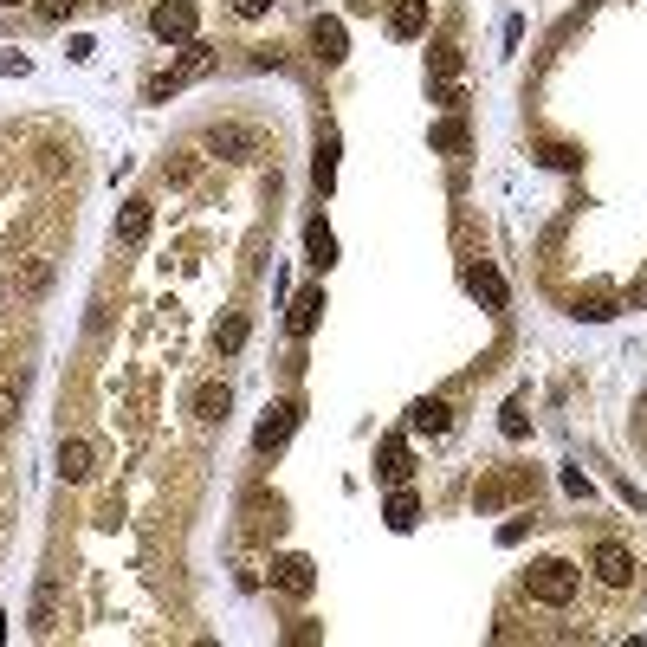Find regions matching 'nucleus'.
<instances>
[{
	"instance_id": "obj_4",
	"label": "nucleus",
	"mask_w": 647,
	"mask_h": 647,
	"mask_svg": "<svg viewBox=\"0 0 647 647\" xmlns=\"http://www.w3.org/2000/svg\"><path fill=\"white\" fill-rule=\"evenodd\" d=\"M589 570H596V583L628 589V583H635V550H628L622 538H602L596 550H589Z\"/></svg>"
},
{
	"instance_id": "obj_29",
	"label": "nucleus",
	"mask_w": 647,
	"mask_h": 647,
	"mask_svg": "<svg viewBox=\"0 0 647 647\" xmlns=\"http://www.w3.org/2000/svg\"><path fill=\"white\" fill-rule=\"evenodd\" d=\"M233 13H240V20H266L272 0H233Z\"/></svg>"
},
{
	"instance_id": "obj_9",
	"label": "nucleus",
	"mask_w": 647,
	"mask_h": 647,
	"mask_svg": "<svg viewBox=\"0 0 647 647\" xmlns=\"http://www.w3.org/2000/svg\"><path fill=\"white\" fill-rule=\"evenodd\" d=\"M428 33V0H389V39H421Z\"/></svg>"
},
{
	"instance_id": "obj_3",
	"label": "nucleus",
	"mask_w": 647,
	"mask_h": 647,
	"mask_svg": "<svg viewBox=\"0 0 647 647\" xmlns=\"http://www.w3.org/2000/svg\"><path fill=\"white\" fill-rule=\"evenodd\" d=\"M149 33L169 39V46H188V39L201 33V7L195 0H162V7L149 13Z\"/></svg>"
},
{
	"instance_id": "obj_33",
	"label": "nucleus",
	"mask_w": 647,
	"mask_h": 647,
	"mask_svg": "<svg viewBox=\"0 0 647 647\" xmlns=\"http://www.w3.org/2000/svg\"><path fill=\"white\" fill-rule=\"evenodd\" d=\"M628 311H647V279H635V292H628Z\"/></svg>"
},
{
	"instance_id": "obj_18",
	"label": "nucleus",
	"mask_w": 647,
	"mask_h": 647,
	"mask_svg": "<svg viewBox=\"0 0 647 647\" xmlns=\"http://www.w3.org/2000/svg\"><path fill=\"white\" fill-rule=\"evenodd\" d=\"M311 182H318V195H330L337 188V130L318 136V162H311Z\"/></svg>"
},
{
	"instance_id": "obj_16",
	"label": "nucleus",
	"mask_w": 647,
	"mask_h": 647,
	"mask_svg": "<svg viewBox=\"0 0 647 647\" xmlns=\"http://www.w3.org/2000/svg\"><path fill=\"white\" fill-rule=\"evenodd\" d=\"M149 220H156V214H149V201H130V208L117 214V246H143L149 240Z\"/></svg>"
},
{
	"instance_id": "obj_20",
	"label": "nucleus",
	"mask_w": 647,
	"mask_h": 647,
	"mask_svg": "<svg viewBox=\"0 0 647 647\" xmlns=\"http://www.w3.org/2000/svg\"><path fill=\"white\" fill-rule=\"evenodd\" d=\"M305 253H311V266H337V233H330L324 227V220H311V227H305Z\"/></svg>"
},
{
	"instance_id": "obj_13",
	"label": "nucleus",
	"mask_w": 647,
	"mask_h": 647,
	"mask_svg": "<svg viewBox=\"0 0 647 647\" xmlns=\"http://www.w3.org/2000/svg\"><path fill=\"white\" fill-rule=\"evenodd\" d=\"M466 285H473V298L486 311H505V279H499V266H486V259H479L473 272H466Z\"/></svg>"
},
{
	"instance_id": "obj_24",
	"label": "nucleus",
	"mask_w": 647,
	"mask_h": 647,
	"mask_svg": "<svg viewBox=\"0 0 647 647\" xmlns=\"http://www.w3.org/2000/svg\"><path fill=\"white\" fill-rule=\"evenodd\" d=\"M240 343H246V318H220V330H214V350H220V356H233Z\"/></svg>"
},
{
	"instance_id": "obj_21",
	"label": "nucleus",
	"mask_w": 647,
	"mask_h": 647,
	"mask_svg": "<svg viewBox=\"0 0 647 647\" xmlns=\"http://www.w3.org/2000/svg\"><path fill=\"white\" fill-rule=\"evenodd\" d=\"M46 285H52V259H46V253H33V259H26V272H20V292H26V298H39Z\"/></svg>"
},
{
	"instance_id": "obj_17",
	"label": "nucleus",
	"mask_w": 647,
	"mask_h": 647,
	"mask_svg": "<svg viewBox=\"0 0 647 647\" xmlns=\"http://www.w3.org/2000/svg\"><path fill=\"white\" fill-rule=\"evenodd\" d=\"M382 518H389V531H415V518H421V499L408 486H395L389 492V505H382Z\"/></svg>"
},
{
	"instance_id": "obj_6",
	"label": "nucleus",
	"mask_w": 647,
	"mask_h": 647,
	"mask_svg": "<svg viewBox=\"0 0 647 647\" xmlns=\"http://www.w3.org/2000/svg\"><path fill=\"white\" fill-rule=\"evenodd\" d=\"M292 428H298V402H272L266 415H259V428H253V447L259 453H279L285 440H292Z\"/></svg>"
},
{
	"instance_id": "obj_19",
	"label": "nucleus",
	"mask_w": 647,
	"mask_h": 647,
	"mask_svg": "<svg viewBox=\"0 0 647 647\" xmlns=\"http://www.w3.org/2000/svg\"><path fill=\"white\" fill-rule=\"evenodd\" d=\"M227 408H233V395H227V382H201V395H195V421H227Z\"/></svg>"
},
{
	"instance_id": "obj_5",
	"label": "nucleus",
	"mask_w": 647,
	"mask_h": 647,
	"mask_svg": "<svg viewBox=\"0 0 647 647\" xmlns=\"http://www.w3.org/2000/svg\"><path fill=\"white\" fill-rule=\"evenodd\" d=\"M208 149L227 162H259V149H266V136L253 130V123H214L208 130Z\"/></svg>"
},
{
	"instance_id": "obj_2",
	"label": "nucleus",
	"mask_w": 647,
	"mask_h": 647,
	"mask_svg": "<svg viewBox=\"0 0 647 647\" xmlns=\"http://www.w3.org/2000/svg\"><path fill=\"white\" fill-rule=\"evenodd\" d=\"M576 583H583V576L570 570V563H531L525 570V589H531V602H544V609H570L576 602Z\"/></svg>"
},
{
	"instance_id": "obj_23",
	"label": "nucleus",
	"mask_w": 647,
	"mask_h": 647,
	"mask_svg": "<svg viewBox=\"0 0 647 647\" xmlns=\"http://www.w3.org/2000/svg\"><path fill=\"white\" fill-rule=\"evenodd\" d=\"M538 162H544V169H583V149H570V143H544Z\"/></svg>"
},
{
	"instance_id": "obj_35",
	"label": "nucleus",
	"mask_w": 647,
	"mask_h": 647,
	"mask_svg": "<svg viewBox=\"0 0 647 647\" xmlns=\"http://www.w3.org/2000/svg\"><path fill=\"white\" fill-rule=\"evenodd\" d=\"M641 415H647V389H641Z\"/></svg>"
},
{
	"instance_id": "obj_15",
	"label": "nucleus",
	"mask_w": 647,
	"mask_h": 647,
	"mask_svg": "<svg viewBox=\"0 0 647 647\" xmlns=\"http://www.w3.org/2000/svg\"><path fill=\"white\" fill-rule=\"evenodd\" d=\"M52 628H59V576L33 589V635H52Z\"/></svg>"
},
{
	"instance_id": "obj_34",
	"label": "nucleus",
	"mask_w": 647,
	"mask_h": 647,
	"mask_svg": "<svg viewBox=\"0 0 647 647\" xmlns=\"http://www.w3.org/2000/svg\"><path fill=\"white\" fill-rule=\"evenodd\" d=\"M369 7H376V0H350V13H369Z\"/></svg>"
},
{
	"instance_id": "obj_7",
	"label": "nucleus",
	"mask_w": 647,
	"mask_h": 647,
	"mask_svg": "<svg viewBox=\"0 0 647 647\" xmlns=\"http://www.w3.org/2000/svg\"><path fill=\"white\" fill-rule=\"evenodd\" d=\"M272 583H279L292 602H305L311 589H318V563H311V557H279V563H272Z\"/></svg>"
},
{
	"instance_id": "obj_1",
	"label": "nucleus",
	"mask_w": 647,
	"mask_h": 647,
	"mask_svg": "<svg viewBox=\"0 0 647 647\" xmlns=\"http://www.w3.org/2000/svg\"><path fill=\"white\" fill-rule=\"evenodd\" d=\"M208 72H214V46H201V39H188V52H182V59L169 65V72H156V78H149V85H143V98H149V104H162V98H169V91L195 85V78H208Z\"/></svg>"
},
{
	"instance_id": "obj_11",
	"label": "nucleus",
	"mask_w": 647,
	"mask_h": 647,
	"mask_svg": "<svg viewBox=\"0 0 647 647\" xmlns=\"http://www.w3.org/2000/svg\"><path fill=\"white\" fill-rule=\"evenodd\" d=\"M311 46H318L324 65H343L350 59V33H343V20H311Z\"/></svg>"
},
{
	"instance_id": "obj_12",
	"label": "nucleus",
	"mask_w": 647,
	"mask_h": 647,
	"mask_svg": "<svg viewBox=\"0 0 647 647\" xmlns=\"http://www.w3.org/2000/svg\"><path fill=\"white\" fill-rule=\"evenodd\" d=\"M59 473L72 479V486H85V479L98 473V447H91V440H65L59 447Z\"/></svg>"
},
{
	"instance_id": "obj_25",
	"label": "nucleus",
	"mask_w": 647,
	"mask_h": 647,
	"mask_svg": "<svg viewBox=\"0 0 647 647\" xmlns=\"http://www.w3.org/2000/svg\"><path fill=\"white\" fill-rule=\"evenodd\" d=\"M428 65H434V78H453V72H460V46H453V39H440V46L428 52Z\"/></svg>"
},
{
	"instance_id": "obj_30",
	"label": "nucleus",
	"mask_w": 647,
	"mask_h": 647,
	"mask_svg": "<svg viewBox=\"0 0 647 647\" xmlns=\"http://www.w3.org/2000/svg\"><path fill=\"white\" fill-rule=\"evenodd\" d=\"M563 492H570V499H589V479L576 473V466H563Z\"/></svg>"
},
{
	"instance_id": "obj_14",
	"label": "nucleus",
	"mask_w": 647,
	"mask_h": 647,
	"mask_svg": "<svg viewBox=\"0 0 647 647\" xmlns=\"http://www.w3.org/2000/svg\"><path fill=\"white\" fill-rule=\"evenodd\" d=\"M318 324H324V292H298V298H292V318H285V330H292V337H311Z\"/></svg>"
},
{
	"instance_id": "obj_27",
	"label": "nucleus",
	"mask_w": 647,
	"mask_h": 647,
	"mask_svg": "<svg viewBox=\"0 0 647 647\" xmlns=\"http://www.w3.org/2000/svg\"><path fill=\"white\" fill-rule=\"evenodd\" d=\"M78 7H85V0H39V13H46V20H72Z\"/></svg>"
},
{
	"instance_id": "obj_26",
	"label": "nucleus",
	"mask_w": 647,
	"mask_h": 647,
	"mask_svg": "<svg viewBox=\"0 0 647 647\" xmlns=\"http://www.w3.org/2000/svg\"><path fill=\"white\" fill-rule=\"evenodd\" d=\"M576 318H583V324H609L615 305H609V298H576Z\"/></svg>"
},
{
	"instance_id": "obj_32",
	"label": "nucleus",
	"mask_w": 647,
	"mask_h": 647,
	"mask_svg": "<svg viewBox=\"0 0 647 647\" xmlns=\"http://www.w3.org/2000/svg\"><path fill=\"white\" fill-rule=\"evenodd\" d=\"M13 402H20V382H13V389H0V428H7V415H13Z\"/></svg>"
},
{
	"instance_id": "obj_22",
	"label": "nucleus",
	"mask_w": 647,
	"mask_h": 647,
	"mask_svg": "<svg viewBox=\"0 0 647 647\" xmlns=\"http://www.w3.org/2000/svg\"><path fill=\"white\" fill-rule=\"evenodd\" d=\"M428 143H434V149H447V156H453V149H466V123H460V117L434 123V130H428Z\"/></svg>"
},
{
	"instance_id": "obj_36",
	"label": "nucleus",
	"mask_w": 647,
	"mask_h": 647,
	"mask_svg": "<svg viewBox=\"0 0 647 647\" xmlns=\"http://www.w3.org/2000/svg\"><path fill=\"white\" fill-rule=\"evenodd\" d=\"M0 7H20V0H0Z\"/></svg>"
},
{
	"instance_id": "obj_28",
	"label": "nucleus",
	"mask_w": 647,
	"mask_h": 647,
	"mask_svg": "<svg viewBox=\"0 0 647 647\" xmlns=\"http://www.w3.org/2000/svg\"><path fill=\"white\" fill-rule=\"evenodd\" d=\"M499 428H505V434H512V440H525V428H531V421H525V408H518V402H512V408H505V421H499Z\"/></svg>"
},
{
	"instance_id": "obj_8",
	"label": "nucleus",
	"mask_w": 647,
	"mask_h": 647,
	"mask_svg": "<svg viewBox=\"0 0 647 647\" xmlns=\"http://www.w3.org/2000/svg\"><path fill=\"white\" fill-rule=\"evenodd\" d=\"M376 479H382V486H408V479H415V460H408V440L402 434H389L376 447Z\"/></svg>"
},
{
	"instance_id": "obj_10",
	"label": "nucleus",
	"mask_w": 647,
	"mask_h": 647,
	"mask_svg": "<svg viewBox=\"0 0 647 647\" xmlns=\"http://www.w3.org/2000/svg\"><path fill=\"white\" fill-rule=\"evenodd\" d=\"M453 428V408L440 402V395H421L415 408H408V434H447Z\"/></svg>"
},
{
	"instance_id": "obj_31",
	"label": "nucleus",
	"mask_w": 647,
	"mask_h": 647,
	"mask_svg": "<svg viewBox=\"0 0 647 647\" xmlns=\"http://www.w3.org/2000/svg\"><path fill=\"white\" fill-rule=\"evenodd\" d=\"M26 72V52H0V78H20Z\"/></svg>"
}]
</instances>
